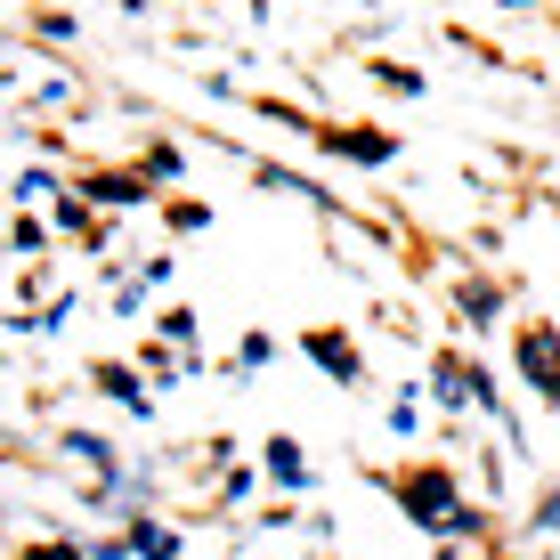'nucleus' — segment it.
I'll use <instances>...</instances> for the list:
<instances>
[{
    "label": "nucleus",
    "mask_w": 560,
    "mask_h": 560,
    "mask_svg": "<svg viewBox=\"0 0 560 560\" xmlns=\"http://www.w3.org/2000/svg\"><path fill=\"white\" fill-rule=\"evenodd\" d=\"M308 358H325V365H334V382H358V350H350L341 334H308Z\"/></svg>",
    "instance_id": "obj_3"
},
{
    "label": "nucleus",
    "mask_w": 560,
    "mask_h": 560,
    "mask_svg": "<svg viewBox=\"0 0 560 560\" xmlns=\"http://www.w3.org/2000/svg\"><path fill=\"white\" fill-rule=\"evenodd\" d=\"M130 545H139L147 560H171V536H163V528H139V536H130Z\"/></svg>",
    "instance_id": "obj_6"
},
{
    "label": "nucleus",
    "mask_w": 560,
    "mask_h": 560,
    "mask_svg": "<svg viewBox=\"0 0 560 560\" xmlns=\"http://www.w3.org/2000/svg\"><path fill=\"white\" fill-rule=\"evenodd\" d=\"M520 358H528L536 390H545V398H560V341H552V334H528V341H520Z\"/></svg>",
    "instance_id": "obj_2"
},
{
    "label": "nucleus",
    "mask_w": 560,
    "mask_h": 560,
    "mask_svg": "<svg viewBox=\"0 0 560 560\" xmlns=\"http://www.w3.org/2000/svg\"><path fill=\"white\" fill-rule=\"evenodd\" d=\"M268 471H277L284 488H301V447H284V439H277V447H268Z\"/></svg>",
    "instance_id": "obj_5"
},
{
    "label": "nucleus",
    "mask_w": 560,
    "mask_h": 560,
    "mask_svg": "<svg viewBox=\"0 0 560 560\" xmlns=\"http://www.w3.org/2000/svg\"><path fill=\"white\" fill-rule=\"evenodd\" d=\"M398 495H407V512L422 520V528H447V536H463L471 528V512L455 504V488L439 471H415V479H398Z\"/></svg>",
    "instance_id": "obj_1"
},
{
    "label": "nucleus",
    "mask_w": 560,
    "mask_h": 560,
    "mask_svg": "<svg viewBox=\"0 0 560 560\" xmlns=\"http://www.w3.org/2000/svg\"><path fill=\"white\" fill-rule=\"evenodd\" d=\"M90 196H98V203H139L147 179H122V171H106V179H90Z\"/></svg>",
    "instance_id": "obj_4"
}]
</instances>
